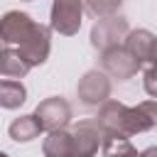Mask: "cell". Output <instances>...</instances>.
Instances as JSON below:
<instances>
[{
	"label": "cell",
	"instance_id": "obj_1",
	"mask_svg": "<svg viewBox=\"0 0 157 157\" xmlns=\"http://www.w3.org/2000/svg\"><path fill=\"white\" fill-rule=\"evenodd\" d=\"M81 20H83V0H54L52 2L49 29L64 37H74L81 29Z\"/></svg>",
	"mask_w": 157,
	"mask_h": 157
},
{
	"label": "cell",
	"instance_id": "obj_2",
	"mask_svg": "<svg viewBox=\"0 0 157 157\" xmlns=\"http://www.w3.org/2000/svg\"><path fill=\"white\" fill-rule=\"evenodd\" d=\"M130 32L128 20L123 15H108L96 20V25L91 27V44L98 52H105L110 47H120V42L125 39V34Z\"/></svg>",
	"mask_w": 157,
	"mask_h": 157
},
{
	"label": "cell",
	"instance_id": "obj_3",
	"mask_svg": "<svg viewBox=\"0 0 157 157\" xmlns=\"http://www.w3.org/2000/svg\"><path fill=\"white\" fill-rule=\"evenodd\" d=\"M20 56L25 59V64L32 69V66H39L49 59V52H52V29L47 25H34L32 34L17 47Z\"/></svg>",
	"mask_w": 157,
	"mask_h": 157
},
{
	"label": "cell",
	"instance_id": "obj_4",
	"mask_svg": "<svg viewBox=\"0 0 157 157\" xmlns=\"http://www.w3.org/2000/svg\"><path fill=\"white\" fill-rule=\"evenodd\" d=\"M32 115L37 118V123L42 125V130H47V132L64 130L69 125V120H71V105L61 96H52V98H44L34 108Z\"/></svg>",
	"mask_w": 157,
	"mask_h": 157
},
{
	"label": "cell",
	"instance_id": "obj_5",
	"mask_svg": "<svg viewBox=\"0 0 157 157\" xmlns=\"http://www.w3.org/2000/svg\"><path fill=\"white\" fill-rule=\"evenodd\" d=\"M103 145V132L96 120H78L71 128V157H96Z\"/></svg>",
	"mask_w": 157,
	"mask_h": 157
},
{
	"label": "cell",
	"instance_id": "obj_6",
	"mask_svg": "<svg viewBox=\"0 0 157 157\" xmlns=\"http://www.w3.org/2000/svg\"><path fill=\"white\" fill-rule=\"evenodd\" d=\"M101 66L105 74H110L113 78H120V81L132 78L142 69V64L137 59H132V54L125 47H110V49L101 52Z\"/></svg>",
	"mask_w": 157,
	"mask_h": 157
},
{
	"label": "cell",
	"instance_id": "obj_7",
	"mask_svg": "<svg viewBox=\"0 0 157 157\" xmlns=\"http://www.w3.org/2000/svg\"><path fill=\"white\" fill-rule=\"evenodd\" d=\"M76 93L78 98L86 103V105H103L110 96V78L98 71V69H91L86 71L81 78H78V86H76Z\"/></svg>",
	"mask_w": 157,
	"mask_h": 157
},
{
	"label": "cell",
	"instance_id": "obj_8",
	"mask_svg": "<svg viewBox=\"0 0 157 157\" xmlns=\"http://www.w3.org/2000/svg\"><path fill=\"white\" fill-rule=\"evenodd\" d=\"M34 20L27 15V12H20V10H10V12H5L2 17H0V39L5 42V47H10V44H22L29 34H32V29H34Z\"/></svg>",
	"mask_w": 157,
	"mask_h": 157
},
{
	"label": "cell",
	"instance_id": "obj_9",
	"mask_svg": "<svg viewBox=\"0 0 157 157\" xmlns=\"http://www.w3.org/2000/svg\"><path fill=\"white\" fill-rule=\"evenodd\" d=\"M157 125V101H142L137 105H128L125 110V132L128 140L137 132H147Z\"/></svg>",
	"mask_w": 157,
	"mask_h": 157
},
{
	"label": "cell",
	"instance_id": "obj_10",
	"mask_svg": "<svg viewBox=\"0 0 157 157\" xmlns=\"http://www.w3.org/2000/svg\"><path fill=\"white\" fill-rule=\"evenodd\" d=\"M155 37L157 34H152L150 29H130L128 34H125V49L132 54V59H137L142 66L150 61V52H152V44H155Z\"/></svg>",
	"mask_w": 157,
	"mask_h": 157
},
{
	"label": "cell",
	"instance_id": "obj_11",
	"mask_svg": "<svg viewBox=\"0 0 157 157\" xmlns=\"http://www.w3.org/2000/svg\"><path fill=\"white\" fill-rule=\"evenodd\" d=\"M25 101H27V88H25L22 81H15V78H2L0 81V108L15 110Z\"/></svg>",
	"mask_w": 157,
	"mask_h": 157
},
{
	"label": "cell",
	"instance_id": "obj_12",
	"mask_svg": "<svg viewBox=\"0 0 157 157\" xmlns=\"http://www.w3.org/2000/svg\"><path fill=\"white\" fill-rule=\"evenodd\" d=\"M39 132H42V125L37 123L34 115H20V118H15V120L10 123V128H7V135H10L15 142H29V140L39 137Z\"/></svg>",
	"mask_w": 157,
	"mask_h": 157
},
{
	"label": "cell",
	"instance_id": "obj_13",
	"mask_svg": "<svg viewBox=\"0 0 157 157\" xmlns=\"http://www.w3.org/2000/svg\"><path fill=\"white\" fill-rule=\"evenodd\" d=\"M44 157H71V132L69 130H52L42 142Z\"/></svg>",
	"mask_w": 157,
	"mask_h": 157
},
{
	"label": "cell",
	"instance_id": "obj_14",
	"mask_svg": "<svg viewBox=\"0 0 157 157\" xmlns=\"http://www.w3.org/2000/svg\"><path fill=\"white\" fill-rule=\"evenodd\" d=\"M27 71H29V66L25 64V59L20 56L17 49L5 47L0 52V76H7V78H15L17 81L22 76H27Z\"/></svg>",
	"mask_w": 157,
	"mask_h": 157
},
{
	"label": "cell",
	"instance_id": "obj_15",
	"mask_svg": "<svg viewBox=\"0 0 157 157\" xmlns=\"http://www.w3.org/2000/svg\"><path fill=\"white\" fill-rule=\"evenodd\" d=\"M103 157H140V152L130 145V140L120 137H103Z\"/></svg>",
	"mask_w": 157,
	"mask_h": 157
},
{
	"label": "cell",
	"instance_id": "obj_16",
	"mask_svg": "<svg viewBox=\"0 0 157 157\" xmlns=\"http://www.w3.org/2000/svg\"><path fill=\"white\" fill-rule=\"evenodd\" d=\"M123 0H83V7L93 15V17H108V15H118Z\"/></svg>",
	"mask_w": 157,
	"mask_h": 157
},
{
	"label": "cell",
	"instance_id": "obj_17",
	"mask_svg": "<svg viewBox=\"0 0 157 157\" xmlns=\"http://www.w3.org/2000/svg\"><path fill=\"white\" fill-rule=\"evenodd\" d=\"M142 88H145L147 96H152V98L157 101V69H155V66H150V69L145 71V76H142Z\"/></svg>",
	"mask_w": 157,
	"mask_h": 157
},
{
	"label": "cell",
	"instance_id": "obj_18",
	"mask_svg": "<svg viewBox=\"0 0 157 157\" xmlns=\"http://www.w3.org/2000/svg\"><path fill=\"white\" fill-rule=\"evenodd\" d=\"M147 64L157 69V37H155V44H152V52H150V61Z\"/></svg>",
	"mask_w": 157,
	"mask_h": 157
},
{
	"label": "cell",
	"instance_id": "obj_19",
	"mask_svg": "<svg viewBox=\"0 0 157 157\" xmlns=\"http://www.w3.org/2000/svg\"><path fill=\"white\" fill-rule=\"evenodd\" d=\"M140 157H157V145H152V147L142 150V152H140Z\"/></svg>",
	"mask_w": 157,
	"mask_h": 157
},
{
	"label": "cell",
	"instance_id": "obj_20",
	"mask_svg": "<svg viewBox=\"0 0 157 157\" xmlns=\"http://www.w3.org/2000/svg\"><path fill=\"white\" fill-rule=\"evenodd\" d=\"M0 157H7V155H5V152H0Z\"/></svg>",
	"mask_w": 157,
	"mask_h": 157
},
{
	"label": "cell",
	"instance_id": "obj_21",
	"mask_svg": "<svg viewBox=\"0 0 157 157\" xmlns=\"http://www.w3.org/2000/svg\"><path fill=\"white\" fill-rule=\"evenodd\" d=\"M25 2H29V0H25Z\"/></svg>",
	"mask_w": 157,
	"mask_h": 157
},
{
	"label": "cell",
	"instance_id": "obj_22",
	"mask_svg": "<svg viewBox=\"0 0 157 157\" xmlns=\"http://www.w3.org/2000/svg\"><path fill=\"white\" fill-rule=\"evenodd\" d=\"M0 52H2V49H0Z\"/></svg>",
	"mask_w": 157,
	"mask_h": 157
}]
</instances>
